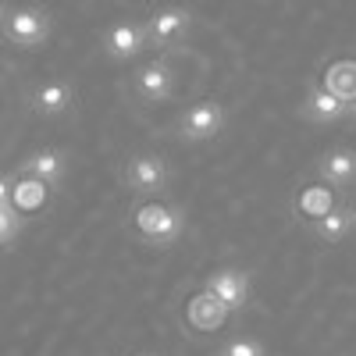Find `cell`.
Listing matches in <instances>:
<instances>
[{"label":"cell","instance_id":"cell-18","mask_svg":"<svg viewBox=\"0 0 356 356\" xmlns=\"http://www.w3.org/2000/svg\"><path fill=\"white\" fill-rule=\"evenodd\" d=\"M25 228V218L15 211V207H0V250L11 246Z\"/></svg>","mask_w":356,"mask_h":356},{"label":"cell","instance_id":"cell-24","mask_svg":"<svg viewBox=\"0 0 356 356\" xmlns=\"http://www.w3.org/2000/svg\"><path fill=\"white\" fill-rule=\"evenodd\" d=\"M353 214H356V211H353Z\"/></svg>","mask_w":356,"mask_h":356},{"label":"cell","instance_id":"cell-5","mask_svg":"<svg viewBox=\"0 0 356 356\" xmlns=\"http://www.w3.org/2000/svg\"><path fill=\"white\" fill-rule=\"evenodd\" d=\"M18 175L22 178H33V182H43L47 189H54V186H61L65 175H68V154L57 150V146H43V150L29 154L18 164Z\"/></svg>","mask_w":356,"mask_h":356},{"label":"cell","instance_id":"cell-7","mask_svg":"<svg viewBox=\"0 0 356 356\" xmlns=\"http://www.w3.org/2000/svg\"><path fill=\"white\" fill-rule=\"evenodd\" d=\"M75 104V89L65 79H43L33 93H29V107H33L40 118H61L68 114Z\"/></svg>","mask_w":356,"mask_h":356},{"label":"cell","instance_id":"cell-4","mask_svg":"<svg viewBox=\"0 0 356 356\" xmlns=\"http://www.w3.org/2000/svg\"><path fill=\"white\" fill-rule=\"evenodd\" d=\"M221 129H225V107L218 100L193 104L182 118H178V132H182V139H189V143H207Z\"/></svg>","mask_w":356,"mask_h":356},{"label":"cell","instance_id":"cell-19","mask_svg":"<svg viewBox=\"0 0 356 356\" xmlns=\"http://www.w3.org/2000/svg\"><path fill=\"white\" fill-rule=\"evenodd\" d=\"M218 356H267V346H264L260 339L239 335V339H232V342H225Z\"/></svg>","mask_w":356,"mask_h":356},{"label":"cell","instance_id":"cell-21","mask_svg":"<svg viewBox=\"0 0 356 356\" xmlns=\"http://www.w3.org/2000/svg\"><path fill=\"white\" fill-rule=\"evenodd\" d=\"M8 15H11V8H8V4H0V33H4V22H8Z\"/></svg>","mask_w":356,"mask_h":356},{"label":"cell","instance_id":"cell-23","mask_svg":"<svg viewBox=\"0 0 356 356\" xmlns=\"http://www.w3.org/2000/svg\"><path fill=\"white\" fill-rule=\"evenodd\" d=\"M353 114H356V104H353Z\"/></svg>","mask_w":356,"mask_h":356},{"label":"cell","instance_id":"cell-15","mask_svg":"<svg viewBox=\"0 0 356 356\" xmlns=\"http://www.w3.org/2000/svg\"><path fill=\"white\" fill-rule=\"evenodd\" d=\"M47 200H50V189H47L43 182H33V178H15V196H11V207H15V211H18L22 218L43 211Z\"/></svg>","mask_w":356,"mask_h":356},{"label":"cell","instance_id":"cell-10","mask_svg":"<svg viewBox=\"0 0 356 356\" xmlns=\"http://www.w3.org/2000/svg\"><path fill=\"white\" fill-rule=\"evenodd\" d=\"M314 171H317V178L324 186H349V182H356V150L335 146V150L317 157Z\"/></svg>","mask_w":356,"mask_h":356},{"label":"cell","instance_id":"cell-8","mask_svg":"<svg viewBox=\"0 0 356 356\" xmlns=\"http://www.w3.org/2000/svg\"><path fill=\"white\" fill-rule=\"evenodd\" d=\"M146 43H150L146 40V25H136V22H118L104 33V54L114 57V61H132Z\"/></svg>","mask_w":356,"mask_h":356},{"label":"cell","instance_id":"cell-16","mask_svg":"<svg viewBox=\"0 0 356 356\" xmlns=\"http://www.w3.org/2000/svg\"><path fill=\"white\" fill-rule=\"evenodd\" d=\"M324 89L353 107L356 104V61H335L324 72Z\"/></svg>","mask_w":356,"mask_h":356},{"label":"cell","instance_id":"cell-9","mask_svg":"<svg viewBox=\"0 0 356 356\" xmlns=\"http://www.w3.org/2000/svg\"><path fill=\"white\" fill-rule=\"evenodd\" d=\"M300 114L314 125H332V122H342L346 114H353V107L346 100H339L335 93H328L324 86H314L303 100V107H300Z\"/></svg>","mask_w":356,"mask_h":356},{"label":"cell","instance_id":"cell-20","mask_svg":"<svg viewBox=\"0 0 356 356\" xmlns=\"http://www.w3.org/2000/svg\"><path fill=\"white\" fill-rule=\"evenodd\" d=\"M11 196H15V178L0 175V207H11Z\"/></svg>","mask_w":356,"mask_h":356},{"label":"cell","instance_id":"cell-6","mask_svg":"<svg viewBox=\"0 0 356 356\" xmlns=\"http://www.w3.org/2000/svg\"><path fill=\"white\" fill-rule=\"evenodd\" d=\"M203 289L211 292L228 314L243 310V307L250 303V278H246L243 271H235V267H221V271H214L211 278H207Z\"/></svg>","mask_w":356,"mask_h":356},{"label":"cell","instance_id":"cell-1","mask_svg":"<svg viewBox=\"0 0 356 356\" xmlns=\"http://www.w3.org/2000/svg\"><path fill=\"white\" fill-rule=\"evenodd\" d=\"M136 232L154 246H175V239L186 232V214L171 203H143L136 211Z\"/></svg>","mask_w":356,"mask_h":356},{"label":"cell","instance_id":"cell-12","mask_svg":"<svg viewBox=\"0 0 356 356\" xmlns=\"http://www.w3.org/2000/svg\"><path fill=\"white\" fill-rule=\"evenodd\" d=\"M186 317H189V324L196 332H218L221 324H225V317H228V310L214 300L211 292H196L193 300H189V307H186Z\"/></svg>","mask_w":356,"mask_h":356},{"label":"cell","instance_id":"cell-13","mask_svg":"<svg viewBox=\"0 0 356 356\" xmlns=\"http://www.w3.org/2000/svg\"><path fill=\"white\" fill-rule=\"evenodd\" d=\"M189 11H182V8H164V11H157L150 22H146V40L150 43H171L175 36H182L186 29H189Z\"/></svg>","mask_w":356,"mask_h":356},{"label":"cell","instance_id":"cell-3","mask_svg":"<svg viewBox=\"0 0 356 356\" xmlns=\"http://www.w3.org/2000/svg\"><path fill=\"white\" fill-rule=\"evenodd\" d=\"M122 178H125V186H129L132 193H139V196H157V193L168 189L171 171H168L164 157H157V154H136V157L125 164Z\"/></svg>","mask_w":356,"mask_h":356},{"label":"cell","instance_id":"cell-11","mask_svg":"<svg viewBox=\"0 0 356 356\" xmlns=\"http://www.w3.org/2000/svg\"><path fill=\"white\" fill-rule=\"evenodd\" d=\"M136 89H139L143 100L164 104V100L171 97V89H175V75H171L168 61H150V65H143V68L136 72Z\"/></svg>","mask_w":356,"mask_h":356},{"label":"cell","instance_id":"cell-17","mask_svg":"<svg viewBox=\"0 0 356 356\" xmlns=\"http://www.w3.org/2000/svg\"><path fill=\"white\" fill-rule=\"evenodd\" d=\"M335 207H339V203H335V196H332L328 186H307V189L300 193V200H296V211H300L303 218H310V225L321 221L324 214H332Z\"/></svg>","mask_w":356,"mask_h":356},{"label":"cell","instance_id":"cell-22","mask_svg":"<svg viewBox=\"0 0 356 356\" xmlns=\"http://www.w3.org/2000/svg\"><path fill=\"white\" fill-rule=\"evenodd\" d=\"M136 356H154V353H136Z\"/></svg>","mask_w":356,"mask_h":356},{"label":"cell","instance_id":"cell-14","mask_svg":"<svg viewBox=\"0 0 356 356\" xmlns=\"http://www.w3.org/2000/svg\"><path fill=\"white\" fill-rule=\"evenodd\" d=\"M353 228H356V214L349 211V207H335L332 214H324L321 221L310 225V232L317 235L321 243H328V246H339L342 239H349Z\"/></svg>","mask_w":356,"mask_h":356},{"label":"cell","instance_id":"cell-2","mask_svg":"<svg viewBox=\"0 0 356 356\" xmlns=\"http://www.w3.org/2000/svg\"><path fill=\"white\" fill-rule=\"evenodd\" d=\"M4 36H8V43H15L22 50H36L50 36V15L40 8H15L4 22Z\"/></svg>","mask_w":356,"mask_h":356}]
</instances>
